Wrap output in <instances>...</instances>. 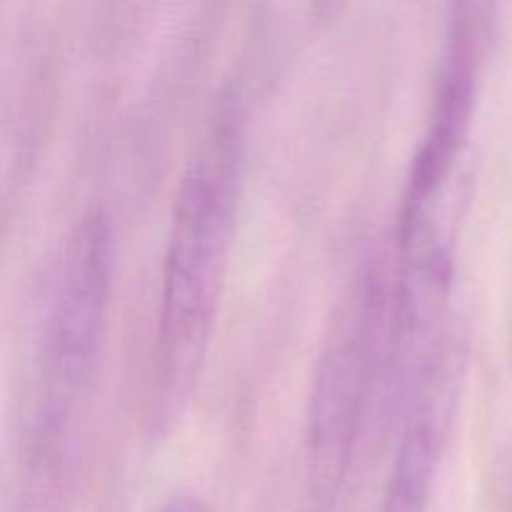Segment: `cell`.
Masks as SVG:
<instances>
[{
	"label": "cell",
	"mask_w": 512,
	"mask_h": 512,
	"mask_svg": "<svg viewBox=\"0 0 512 512\" xmlns=\"http://www.w3.org/2000/svg\"><path fill=\"white\" fill-rule=\"evenodd\" d=\"M235 208V140L215 125L180 175L163 258L155 363L163 395L190 385L208 350Z\"/></svg>",
	"instance_id": "cell-1"
},
{
	"label": "cell",
	"mask_w": 512,
	"mask_h": 512,
	"mask_svg": "<svg viewBox=\"0 0 512 512\" xmlns=\"http://www.w3.org/2000/svg\"><path fill=\"white\" fill-rule=\"evenodd\" d=\"M388 318V285L378 265L358 275L320 350L308 405V473L313 500L333 510L353 465L355 445L378 378Z\"/></svg>",
	"instance_id": "cell-2"
},
{
	"label": "cell",
	"mask_w": 512,
	"mask_h": 512,
	"mask_svg": "<svg viewBox=\"0 0 512 512\" xmlns=\"http://www.w3.org/2000/svg\"><path fill=\"white\" fill-rule=\"evenodd\" d=\"M113 270V225L103 210L90 208L65 243L50 315L45 368L53 413L78 395L93 373L113 293Z\"/></svg>",
	"instance_id": "cell-3"
},
{
	"label": "cell",
	"mask_w": 512,
	"mask_h": 512,
	"mask_svg": "<svg viewBox=\"0 0 512 512\" xmlns=\"http://www.w3.org/2000/svg\"><path fill=\"white\" fill-rule=\"evenodd\" d=\"M475 93V28L470 18L455 20L440 65L438 93L428 128L413 155L400 208V248L443 235L435 218L468 133Z\"/></svg>",
	"instance_id": "cell-4"
},
{
	"label": "cell",
	"mask_w": 512,
	"mask_h": 512,
	"mask_svg": "<svg viewBox=\"0 0 512 512\" xmlns=\"http://www.w3.org/2000/svg\"><path fill=\"white\" fill-rule=\"evenodd\" d=\"M450 368L445 360L428 365L420 388V403L400 435L393 470L385 485L380 512H425L438 463L443 425L448 418Z\"/></svg>",
	"instance_id": "cell-5"
},
{
	"label": "cell",
	"mask_w": 512,
	"mask_h": 512,
	"mask_svg": "<svg viewBox=\"0 0 512 512\" xmlns=\"http://www.w3.org/2000/svg\"><path fill=\"white\" fill-rule=\"evenodd\" d=\"M153 512H208V508H205L203 500L195 498V495L178 493L173 495V498L165 500V503H160Z\"/></svg>",
	"instance_id": "cell-6"
}]
</instances>
